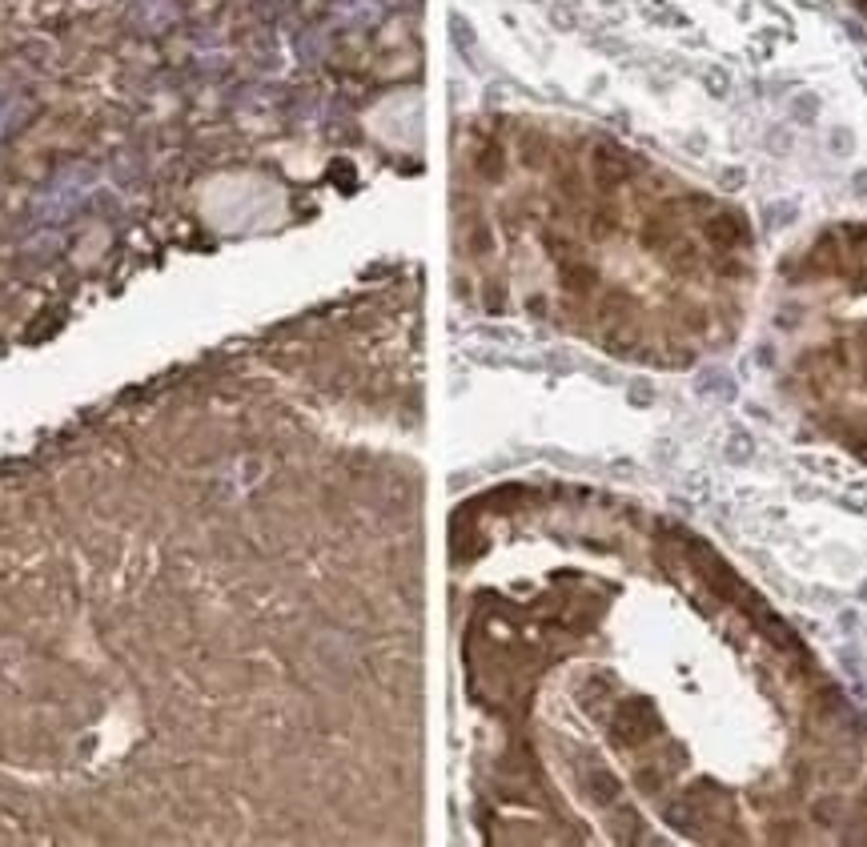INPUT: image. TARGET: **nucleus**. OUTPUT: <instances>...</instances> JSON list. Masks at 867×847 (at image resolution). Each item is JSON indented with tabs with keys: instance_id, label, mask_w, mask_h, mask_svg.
<instances>
[{
	"instance_id": "1",
	"label": "nucleus",
	"mask_w": 867,
	"mask_h": 847,
	"mask_svg": "<svg viewBox=\"0 0 867 847\" xmlns=\"http://www.w3.org/2000/svg\"><path fill=\"white\" fill-rule=\"evenodd\" d=\"M707 233H711V241H719V245H735L747 229L739 225V217H731V213H723V217H715L711 225H707Z\"/></svg>"
},
{
	"instance_id": "2",
	"label": "nucleus",
	"mask_w": 867,
	"mask_h": 847,
	"mask_svg": "<svg viewBox=\"0 0 867 847\" xmlns=\"http://www.w3.org/2000/svg\"><path fill=\"white\" fill-rule=\"evenodd\" d=\"M847 442L867 458V426H855V430H847Z\"/></svg>"
}]
</instances>
